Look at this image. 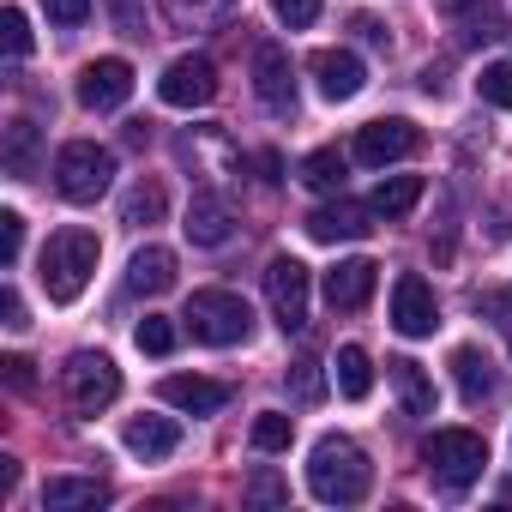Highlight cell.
Here are the masks:
<instances>
[{"instance_id": "42", "label": "cell", "mask_w": 512, "mask_h": 512, "mask_svg": "<svg viewBox=\"0 0 512 512\" xmlns=\"http://www.w3.org/2000/svg\"><path fill=\"white\" fill-rule=\"evenodd\" d=\"M482 308H494V314H512V290H500V296H488Z\"/></svg>"}, {"instance_id": "17", "label": "cell", "mask_w": 512, "mask_h": 512, "mask_svg": "<svg viewBox=\"0 0 512 512\" xmlns=\"http://www.w3.org/2000/svg\"><path fill=\"white\" fill-rule=\"evenodd\" d=\"M187 241L193 247H223L229 241V229H235V217H229V205L217 199V193H193V205H187Z\"/></svg>"}, {"instance_id": "33", "label": "cell", "mask_w": 512, "mask_h": 512, "mask_svg": "<svg viewBox=\"0 0 512 512\" xmlns=\"http://www.w3.org/2000/svg\"><path fill=\"white\" fill-rule=\"evenodd\" d=\"M320 7H326V0H272V13H278L290 31H308V25L320 19Z\"/></svg>"}, {"instance_id": "38", "label": "cell", "mask_w": 512, "mask_h": 512, "mask_svg": "<svg viewBox=\"0 0 512 512\" xmlns=\"http://www.w3.org/2000/svg\"><path fill=\"white\" fill-rule=\"evenodd\" d=\"M0 368H7V386H13V392H31V362H25V356H7Z\"/></svg>"}, {"instance_id": "21", "label": "cell", "mask_w": 512, "mask_h": 512, "mask_svg": "<svg viewBox=\"0 0 512 512\" xmlns=\"http://www.w3.org/2000/svg\"><path fill=\"white\" fill-rule=\"evenodd\" d=\"M43 506H49V512L109 506V482H97V476H49V482H43Z\"/></svg>"}, {"instance_id": "22", "label": "cell", "mask_w": 512, "mask_h": 512, "mask_svg": "<svg viewBox=\"0 0 512 512\" xmlns=\"http://www.w3.org/2000/svg\"><path fill=\"white\" fill-rule=\"evenodd\" d=\"M332 380H338V392H344L350 404H362V398L374 392V362H368V350H362V344H344L338 362H332Z\"/></svg>"}, {"instance_id": "34", "label": "cell", "mask_w": 512, "mask_h": 512, "mask_svg": "<svg viewBox=\"0 0 512 512\" xmlns=\"http://www.w3.org/2000/svg\"><path fill=\"white\" fill-rule=\"evenodd\" d=\"M43 13H49V25L73 31V25H85V19H91V0H43Z\"/></svg>"}, {"instance_id": "11", "label": "cell", "mask_w": 512, "mask_h": 512, "mask_svg": "<svg viewBox=\"0 0 512 512\" xmlns=\"http://www.w3.org/2000/svg\"><path fill=\"white\" fill-rule=\"evenodd\" d=\"M392 326L404 338H434V326H440V302H434V290L416 272H404L392 284Z\"/></svg>"}, {"instance_id": "2", "label": "cell", "mask_w": 512, "mask_h": 512, "mask_svg": "<svg viewBox=\"0 0 512 512\" xmlns=\"http://www.w3.org/2000/svg\"><path fill=\"white\" fill-rule=\"evenodd\" d=\"M97 253H103V241L91 235V229H61V235H49V247H43V290H49V302H79L85 296V284H91V272H97Z\"/></svg>"}, {"instance_id": "41", "label": "cell", "mask_w": 512, "mask_h": 512, "mask_svg": "<svg viewBox=\"0 0 512 512\" xmlns=\"http://www.w3.org/2000/svg\"><path fill=\"white\" fill-rule=\"evenodd\" d=\"M434 7H440L446 19H458V13H470V7H482V0H434Z\"/></svg>"}, {"instance_id": "24", "label": "cell", "mask_w": 512, "mask_h": 512, "mask_svg": "<svg viewBox=\"0 0 512 512\" xmlns=\"http://www.w3.org/2000/svg\"><path fill=\"white\" fill-rule=\"evenodd\" d=\"M416 199H422V175H386L368 205H374V217H404V211H416Z\"/></svg>"}, {"instance_id": "30", "label": "cell", "mask_w": 512, "mask_h": 512, "mask_svg": "<svg viewBox=\"0 0 512 512\" xmlns=\"http://www.w3.org/2000/svg\"><path fill=\"white\" fill-rule=\"evenodd\" d=\"M133 344H139L145 356H169V350H175V326H169L163 314H145L139 332H133Z\"/></svg>"}, {"instance_id": "3", "label": "cell", "mask_w": 512, "mask_h": 512, "mask_svg": "<svg viewBox=\"0 0 512 512\" xmlns=\"http://www.w3.org/2000/svg\"><path fill=\"white\" fill-rule=\"evenodd\" d=\"M181 320H187V332H193L199 344H211V350H229V344H247V338H253V308H247L241 296H229V290H193Z\"/></svg>"}, {"instance_id": "36", "label": "cell", "mask_w": 512, "mask_h": 512, "mask_svg": "<svg viewBox=\"0 0 512 512\" xmlns=\"http://www.w3.org/2000/svg\"><path fill=\"white\" fill-rule=\"evenodd\" d=\"M247 500L272 506V500H284V482H278V476H253V482H247Z\"/></svg>"}, {"instance_id": "15", "label": "cell", "mask_w": 512, "mask_h": 512, "mask_svg": "<svg viewBox=\"0 0 512 512\" xmlns=\"http://www.w3.org/2000/svg\"><path fill=\"white\" fill-rule=\"evenodd\" d=\"M374 205H350V199H338V205H320V211H308L302 217V229L314 235V241H362L374 223Z\"/></svg>"}, {"instance_id": "25", "label": "cell", "mask_w": 512, "mask_h": 512, "mask_svg": "<svg viewBox=\"0 0 512 512\" xmlns=\"http://www.w3.org/2000/svg\"><path fill=\"white\" fill-rule=\"evenodd\" d=\"M302 181H308L314 193H344V151H332V145L308 151V157H302Z\"/></svg>"}, {"instance_id": "9", "label": "cell", "mask_w": 512, "mask_h": 512, "mask_svg": "<svg viewBox=\"0 0 512 512\" xmlns=\"http://www.w3.org/2000/svg\"><path fill=\"white\" fill-rule=\"evenodd\" d=\"M253 97H260L272 115H296V73H290V55L278 43H260L253 49Z\"/></svg>"}, {"instance_id": "37", "label": "cell", "mask_w": 512, "mask_h": 512, "mask_svg": "<svg viewBox=\"0 0 512 512\" xmlns=\"http://www.w3.org/2000/svg\"><path fill=\"white\" fill-rule=\"evenodd\" d=\"M0 314H7V326L13 332H25L31 320H25V302H19V290H0Z\"/></svg>"}, {"instance_id": "16", "label": "cell", "mask_w": 512, "mask_h": 512, "mask_svg": "<svg viewBox=\"0 0 512 512\" xmlns=\"http://www.w3.org/2000/svg\"><path fill=\"white\" fill-rule=\"evenodd\" d=\"M374 284H380V266L356 253V260H338V266L326 272V302H332V308H362V302L374 296Z\"/></svg>"}, {"instance_id": "7", "label": "cell", "mask_w": 512, "mask_h": 512, "mask_svg": "<svg viewBox=\"0 0 512 512\" xmlns=\"http://www.w3.org/2000/svg\"><path fill=\"white\" fill-rule=\"evenodd\" d=\"M266 302H272V320L284 332H302L308 326V266L290 260V253H278L266 266Z\"/></svg>"}, {"instance_id": "35", "label": "cell", "mask_w": 512, "mask_h": 512, "mask_svg": "<svg viewBox=\"0 0 512 512\" xmlns=\"http://www.w3.org/2000/svg\"><path fill=\"white\" fill-rule=\"evenodd\" d=\"M290 380H296V392H302V398H320V392H326L320 362H296V368H290Z\"/></svg>"}, {"instance_id": "29", "label": "cell", "mask_w": 512, "mask_h": 512, "mask_svg": "<svg viewBox=\"0 0 512 512\" xmlns=\"http://www.w3.org/2000/svg\"><path fill=\"white\" fill-rule=\"evenodd\" d=\"M121 217H127V223H157V217H163V187H157V181H139V187L127 193Z\"/></svg>"}, {"instance_id": "19", "label": "cell", "mask_w": 512, "mask_h": 512, "mask_svg": "<svg viewBox=\"0 0 512 512\" xmlns=\"http://www.w3.org/2000/svg\"><path fill=\"white\" fill-rule=\"evenodd\" d=\"M127 290L133 296H163L175 290V253L169 247H139L127 260Z\"/></svg>"}, {"instance_id": "23", "label": "cell", "mask_w": 512, "mask_h": 512, "mask_svg": "<svg viewBox=\"0 0 512 512\" xmlns=\"http://www.w3.org/2000/svg\"><path fill=\"white\" fill-rule=\"evenodd\" d=\"M386 368H392V380H398V392H404V410H410V416H434V380L422 374V362L398 356V362H386Z\"/></svg>"}, {"instance_id": "28", "label": "cell", "mask_w": 512, "mask_h": 512, "mask_svg": "<svg viewBox=\"0 0 512 512\" xmlns=\"http://www.w3.org/2000/svg\"><path fill=\"white\" fill-rule=\"evenodd\" d=\"M476 97L494 103V109H512V61H488L476 73Z\"/></svg>"}, {"instance_id": "39", "label": "cell", "mask_w": 512, "mask_h": 512, "mask_svg": "<svg viewBox=\"0 0 512 512\" xmlns=\"http://www.w3.org/2000/svg\"><path fill=\"white\" fill-rule=\"evenodd\" d=\"M260 181H284V157L278 151H260Z\"/></svg>"}, {"instance_id": "12", "label": "cell", "mask_w": 512, "mask_h": 512, "mask_svg": "<svg viewBox=\"0 0 512 512\" xmlns=\"http://www.w3.org/2000/svg\"><path fill=\"white\" fill-rule=\"evenodd\" d=\"M416 151V127L410 121H368L362 133H356V163H368V169H386V163H398V157H410Z\"/></svg>"}, {"instance_id": "27", "label": "cell", "mask_w": 512, "mask_h": 512, "mask_svg": "<svg viewBox=\"0 0 512 512\" xmlns=\"http://www.w3.org/2000/svg\"><path fill=\"white\" fill-rule=\"evenodd\" d=\"M31 169H37V127L13 121L7 127V175H31Z\"/></svg>"}, {"instance_id": "5", "label": "cell", "mask_w": 512, "mask_h": 512, "mask_svg": "<svg viewBox=\"0 0 512 512\" xmlns=\"http://www.w3.org/2000/svg\"><path fill=\"white\" fill-rule=\"evenodd\" d=\"M422 464H428V476L440 482V488H470L476 476H482V464H488V446H482V434H470V428H434L428 440H422Z\"/></svg>"}, {"instance_id": "32", "label": "cell", "mask_w": 512, "mask_h": 512, "mask_svg": "<svg viewBox=\"0 0 512 512\" xmlns=\"http://www.w3.org/2000/svg\"><path fill=\"white\" fill-rule=\"evenodd\" d=\"M19 253H25V217L19 211H0V260L19 266Z\"/></svg>"}, {"instance_id": "1", "label": "cell", "mask_w": 512, "mask_h": 512, "mask_svg": "<svg viewBox=\"0 0 512 512\" xmlns=\"http://www.w3.org/2000/svg\"><path fill=\"white\" fill-rule=\"evenodd\" d=\"M368 488H374L368 452L350 434H326L308 458V494L326 500V506H356V500H368Z\"/></svg>"}, {"instance_id": "26", "label": "cell", "mask_w": 512, "mask_h": 512, "mask_svg": "<svg viewBox=\"0 0 512 512\" xmlns=\"http://www.w3.org/2000/svg\"><path fill=\"white\" fill-rule=\"evenodd\" d=\"M290 440H296V422L284 410H260V416H253V446H260V452H290Z\"/></svg>"}, {"instance_id": "6", "label": "cell", "mask_w": 512, "mask_h": 512, "mask_svg": "<svg viewBox=\"0 0 512 512\" xmlns=\"http://www.w3.org/2000/svg\"><path fill=\"white\" fill-rule=\"evenodd\" d=\"M61 386H67V404H73V410L97 416V410H109V404L121 398V368H115L103 350H79V356H67Z\"/></svg>"}, {"instance_id": "14", "label": "cell", "mask_w": 512, "mask_h": 512, "mask_svg": "<svg viewBox=\"0 0 512 512\" xmlns=\"http://www.w3.org/2000/svg\"><path fill=\"white\" fill-rule=\"evenodd\" d=\"M314 79H320V97L350 103V97L368 85V67H362V55H350V49H320V55H314Z\"/></svg>"}, {"instance_id": "40", "label": "cell", "mask_w": 512, "mask_h": 512, "mask_svg": "<svg viewBox=\"0 0 512 512\" xmlns=\"http://www.w3.org/2000/svg\"><path fill=\"white\" fill-rule=\"evenodd\" d=\"M19 488V464L13 458H0V494H13Z\"/></svg>"}, {"instance_id": "13", "label": "cell", "mask_w": 512, "mask_h": 512, "mask_svg": "<svg viewBox=\"0 0 512 512\" xmlns=\"http://www.w3.org/2000/svg\"><path fill=\"white\" fill-rule=\"evenodd\" d=\"M157 398H163L169 410H187V416H217V410L229 404V386H223V380H199V374H169V380L157 386Z\"/></svg>"}, {"instance_id": "4", "label": "cell", "mask_w": 512, "mask_h": 512, "mask_svg": "<svg viewBox=\"0 0 512 512\" xmlns=\"http://www.w3.org/2000/svg\"><path fill=\"white\" fill-rule=\"evenodd\" d=\"M109 181H115V151H103L97 139L61 145V157H55V193H61V199L97 205V199L109 193Z\"/></svg>"}, {"instance_id": "20", "label": "cell", "mask_w": 512, "mask_h": 512, "mask_svg": "<svg viewBox=\"0 0 512 512\" xmlns=\"http://www.w3.org/2000/svg\"><path fill=\"white\" fill-rule=\"evenodd\" d=\"M452 380H458V398L464 404H488L494 398V362L476 344H458L452 350Z\"/></svg>"}, {"instance_id": "18", "label": "cell", "mask_w": 512, "mask_h": 512, "mask_svg": "<svg viewBox=\"0 0 512 512\" xmlns=\"http://www.w3.org/2000/svg\"><path fill=\"white\" fill-rule=\"evenodd\" d=\"M121 440H127V452H133V458L157 464V458H169V452L181 446V428H175L169 416H133V422L121 428Z\"/></svg>"}, {"instance_id": "10", "label": "cell", "mask_w": 512, "mask_h": 512, "mask_svg": "<svg viewBox=\"0 0 512 512\" xmlns=\"http://www.w3.org/2000/svg\"><path fill=\"white\" fill-rule=\"evenodd\" d=\"M133 97V67L121 61V55H103V61H91L85 73H79V103L91 109V115H109V109H121Z\"/></svg>"}, {"instance_id": "8", "label": "cell", "mask_w": 512, "mask_h": 512, "mask_svg": "<svg viewBox=\"0 0 512 512\" xmlns=\"http://www.w3.org/2000/svg\"><path fill=\"white\" fill-rule=\"evenodd\" d=\"M157 97H163L169 109H205V103L217 97V67H211L205 55H181V61L163 67Z\"/></svg>"}, {"instance_id": "31", "label": "cell", "mask_w": 512, "mask_h": 512, "mask_svg": "<svg viewBox=\"0 0 512 512\" xmlns=\"http://www.w3.org/2000/svg\"><path fill=\"white\" fill-rule=\"evenodd\" d=\"M0 43H7V61H25V55H31V19H25L19 7L0 13Z\"/></svg>"}]
</instances>
